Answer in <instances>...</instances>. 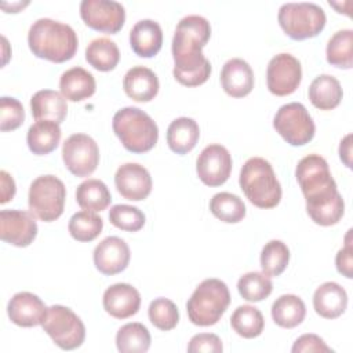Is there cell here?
Instances as JSON below:
<instances>
[{
  "label": "cell",
  "instance_id": "cell-1",
  "mask_svg": "<svg viewBox=\"0 0 353 353\" xmlns=\"http://www.w3.org/2000/svg\"><path fill=\"white\" fill-rule=\"evenodd\" d=\"M295 176L306 200V211L320 226H331L341 221L345 203L330 172L328 163L320 154H307L299 160Z\"/></svg>",
  "mask_w": 353,
  "mask_h": 353
},
{
  "label": "cell",
  "instance_id": "cell-2",
  "mask_svg": "<svg viewBox=\"0 0 353 353\" xmlns=\"http://www.w3.org/2000/svg\"><path fill=\"white\" fill-rule=\"evenodd\" d=\"M211 36L210 22L201 15L183 17L172 37L174 77L186 87L204 84L211 74V63L201 50Z\"/></svg>",
  "mask_w": 353,
  "mask_h": 353
},
{
  "label": "cell",
  "instance_id": "cell-3",
  "mask_svg": "<svg viewBox=\"0 0 353 353\" xmlns=\"http://www.w3.org/2000/svg\"><path fill=\"white\" fill-rule=\"evenodd\" d=\"M28 44L37 58L62 63L74 57L79 40L72 26L51 18H40L29 28Z\"/></svg>",
  "mask_w": 353,
  "mask_h": 353
},
{
  "label": "cell",
  "instance_id": "cell-4",
  "mask_svg": "<svg viewBox=\"0 0 353 353\" xmlns=\"http://www.w3.org/2000/svg\"><path fill=\"white\" fill-rule=\"evenodd\" d=\"M239 183L245 197L259 208H273L281 200L280 182L272 164L263 157H251L244 163Z\"/></svg>",
  "mask_w": 353,
  "mask_h": 353
},
{
  "label": "cell",
  "instance_id": "cell-5",
  "mask_svg": "<svg viewBox=\"0 0 353 353\" xmlns=\"http://www.w3.org/2000/svg\"><path fill=\"white\" fill-rule=\"evenodd\" d=\"M112 125L123 146L132 153L149 152L157 143V124L139 108L127 106L117 110Z\"/></svg>",
  "mask_w": 353,
  "mask_h": 353
},
{
  "label": "cell",
  "instance_id": "cell-6",
  "mask_svg": "<svg viewBox=\"0 0 353 353\" xmlns=\"http://www.w3.org/2000/svg\"><path fill=\"white\" fill-rule=\"evenodd\" d=\"M230 303L228 285L219 279L203 280L186 303L189 320L199 327L216 324Z\"/></svg>",
  "mask_w": 353,
  "mask_h": 353
},
{
  "label": "cell",
  "instance_id": "cell-7",
  "mask_svg": "<svg viewBox=\"0 0 353 353\" xmlns=\"http://www.w3.org/2000/svg\"><path fill=\"white\" fill-rule=\"evenodd\" d=\"M284 33L294 40H305L317 36L325 26V12L314 3H285L277 15Z\"/></svg>",
  "mask_w": 353,
  "mask_h": 353
},
{
  "label": "cell",
  "instance_id": "cell-8",
  "mask_svg": "<svg viewBox=\"0 0 353 353\" xmlns=\"http://www.w3.org/2000/svg\"><path fill=\"white\" fill-rule=\"evenodd\" d=\"M66 188L55 175L37 176L29 188L28 204L30 212L43 222L58 219L65 207Z\"/></svg>",
  "mask_w": 353,
  "mask_h": 353
},
{
  "label": "cell",
  "instance_id": "cell-9",
  "mask_svg": "<svg viewBox=\"0 0 353 353\" xmlns=\"http://www.w3.org/2000/svg\"><path fill=\"white\" fill-rule=\"evenodd\" d=\"M43 330L63 350H73L83 345L85 339V327L81 319L69 307L52 305L41 324Z\"/></svg>",
  "mask_w": 353,
  "mask_h": 353
},
{
  "label": "cell",
  "instance_id": "cell-10",
  "mask_svg": "<svg viewBox=\"0 0 353 353\" xmlns=\"http://www.w3.org/2000/svg\"><path fill=\"white\" fill-rule=\"evenodd\" d=\"M273 127L292 146L309 143L316 132L312 116L299 102H290L280 106L274 114Z\"/></svg>",
  "mask_w": 353,
  "mask_h": 353
},
{
  "label": "cell",
  "instance_id": "cell-11",
  "mask_svg": "<svg viewBox=\"0 0 353 353\" xmlns=\"http://www.w3.org/2000/svg\"><path fill=\"white\" fill-rule=\"evenodd\" d=\"M62 159L66 168L73 175L88 176L97 170L99 149L90 135L73 134L63 142Z\"/></svg>",
  "mask_w": 353,
  "mask_h": 353
},
{
  "label": "cell",
  "instance_id": "cell-12",
  "mask_svg": "<svg viewBox=\"0 0 353 353\" xmlns=\"http://www.w3.org/2000/svg\"><path fill=\"white\" fill-rule=\"evenodd\" d=\"M80 17L94 30L114 34L125 21L124 7L114 0H83Z\"/></svg>",
  "mask_w": 353,
  "mask_h": 353
},
{
  "label": "cell",
  "instance_id": "cell-13",
  "mask_svg": "<svg viewBox=\"0 0 353 353\" xmlns=\"http://www.w3.org/2000/svg\"><path fill=\"white\" fill-rule=\"evenodd\" d=\"M302 80L301 62L288 52L274 55L266 69V83L272 94L285 97L296 91Z\"/></svg>",
  "mask_w": 353,
  "mask_h": 353
},
{
  "label": "cell",
  "instance_id": "cell-14",
  "mask_svg": "<svg viewBox=\"0 0 353 353\" xmlns=\"http://www.w3.org/2000/svg\"><path fill=\"white\" fill-rule=\"evenodd\" d=\"M196 171L204 185L211 188L223 185L232 172V156L229 150L219 143L205 146L197 157Z\"/></svg>",
  "mask_w": 353,
  "mask_h": 353
},
{
  "label": "cell",
  "instance_id": "cell-15",
  "mask_svg": "<svg viewBox=\"0 0 353 353\" xmlns=\"http://www.w3.org/2000/svg\"><path fill=\"white\" fill-rule=\"evenodd\" d=\"M37 236L34 215L22 210L0 211V237L15 247H28Z\"/></svg>",
  "mask_w": 353,
  "mask_h": 353
},
{
  "label": "cell",
  "instance_id": "cell-16",
  "mask_svg": "<svg viewBox=\"0 0 353 353\" xmlns=\"http://www.w3.org/2000/svg\"><path fill=\"white\" fill-rule=\"evenodd\" d=\"M117 192L127 200L141 201L152 192V176L149 171L138 163H125L114 174Z\"/></svg>",
  "mask_w": 353,
  "mask_h": 353
},
{
  "label": "cell",
  "instance_id": "cell-17",
  "mask_svg": "<svg viewBox=\"0 0 353 353\" xmlns=\"http://www.w3.org/2000/svg\"><path fill=\"white\" fill-rule=\"evenodd\" d=\"M130 256L128 244L117 236H109L95 247L94 265L102 274L113 276L128 266Z\"/></svg>",
  "mask_w": 353,
  "mask_h": 353
},
{
  "label": "cell",
  "instance_id": "cell-18",
  "mask_svg": "<svg viewBox=\"0 0 353 353\" xmlns=\"http://www.w3.org/2000/svg\"><path fill=\"white\" fill-rule=\"evenodd\" d=\"M44 302L34 294L22 291L17 292L7 305V314L10 320L19 327H36L43 324L47 316Z\"/></svg>",
  "mask_w": 353,
  "mask_h": 353
},
{
  "label": "cell",
  "instance_id": "cell-19",
  "mask_svg": "<svg viewBox=\"0 0 353 353\" xmlns=\"http://www.w3.org/2000/svg\"><path fill=\"white\" fill-rule=\"evenodd\" d=\"M103 309L114 319H128L141 306V295L135 287L127 283H117L108 287L103 292Z\"/></svg>",
  "mask_w": 353,
  "mask_h": 353
},
{
  "label": "cell",
  "instance_id": "cell-20",
  "mask_svg": "<svg viewBox=\"0 0 353 353\" xmlns=\"http://www.w3.org/2000/svg\"><path fill=\"white\" fill-rule=\"evenodd\" d=\"M221 84L228 95L243 98L254 88V72L244 59L232 58L222 66Z\"/></svg>",
  "mask_w": 353,
  "mask_h": 353
},
{
  "label": "cell",
  "instance_id": "cell-21",
  "mask_svg": "<svg viewBox=\"0 0 353 353\" xmlns=\"http://www.w3.org/2000/svg\"><path fill=\"white\" fill-rule=\"evenodd\" d=\"M132 51L142 58L154 57L163 44V30L153 19H141L130 30Z\"/></svg>",
  "mask_w": 353,
  "mask_h": 353
},
{
  "label": "cell",
  "instance_id": "cell-22",
  "mask_svg": "<svg viewBox=\"0 0 353 353\" xmlns=\"http://www.w3.org/2000/svg\"><path fill=\"white\" fill-rule=\"evenodd\" d=\"M159 79L156 73L146 66L131 68L124 79L123 88L125 94L137 102H149L159 92Z\"/></svg>",
  "mask_w": 353,
  "mask_h": 353
},
{
  "label": "cell",
  "instance_id": "cell-23",
  "mask_svg": "<svg viewBox=\"0 0 353 353\" xmlns=\"http://www.w3.org/2000/svg\"><path fill=\"white\" fill-rule=\"evenodd\" d=\"M347 306V294L338 283L327 281L316 288L313 294V307L324 319L339 317Z\"/></svg>",
  "mask_w": 353,
  "mask_h": 353
},
{
  "label": "cell",
  "instance_id": "cell-24",
  "mask_svg": "<svg viewBox=\"0 0 353 353\" xmlns=\"http://www.w3.org/2000/svg\"><path fill=\"white\" fill-rule=\"evenodd\" d=\"M97 88L94 76L80 68L74 66L62 73L59 79V90L65 99L72 102H80L94 95Z\"/></svg>",
  "mask_w": 353,
  "mask_h": 353
},
{
  "label": "cell",
  "instance_id": "cell-25",
  "mask_svg": "<svg viewBox=\"0 0 353 353\" xmlns=\"http://www.w3.org/2000/svg\"><path fill=\"white\" fill-rule=\"evenodd\" d=\"M32 114L36 120H52L61 124L68 114L63 95L54 90H40L30 98Z\"/></svg>",
  "mask_w": 353,
  "mask_h": 353
},
{
  "label": "cell",
  "instance_id": "cell-26",
  "mask_svg": "<svg viewBox=\"0 0 353 353\" xmlns=\"http://www.w3.org/2000/svg\"><path fill=\"white\" fill-rule=\"evenodd\" d=\"M59 124L52 120H36L26 134V142L32 153L43 156L57 149L61 141Z\"/></svg>",
  "mask_w": 353,
  "mask_h": 353
},
{
  "label": "cell",
  "instance_id": "cell-27",
  "mask_svg": "<svg viewBox=\"0 0 353 353\" xmlns=\"http://www.w3.org/2000/svg\"><path fill=\"white\" fill-rule=\"evenodd\" d=\"M200 137L199 124L190 117H178L167 128V143L176 154L190 152Z\"/></svg>",
  "mask_w": 353,
  "mask_h": 353
},
{
  "label": "cell",
  "instance_id": "cell-28",
  "mask_svg": "<svg viewBox=\"0 0 353 353\" xmlns=\"http://www.w3.org/2000/svg\"><path fill=\"white\" fill-rule=\"evenodd\" d=\"M343 97L341 83L331 74L317 76L309 87V99L312 105L320 110H331L336 108Z\"/></svg>",
  "mask_w": 353,
  "mask_h": 353
},
{
  "label": "cell",
  "instance_id": "cell-29",
  "mask_svg": "<svg viewBox=\"0 0 353 353\" xmlns=\"http://www.w3.org/2000/svg\"><path fill=\"white\" fill-rule=\"evenodd\" d=\"M306 316L303 301L294 295L285 294L279 296L272 305V319L281 328H294L299 325Z\"/></svg>",
  "mask_w": 353,
  "mask_h": 353
},
{
  "label": "cell",
  "instance_id": "cell-30",
  "mask_svg": "<svg viewBox=\"0 0 353 353\" xmlns=\"http://www.w3.org/2000/svg\"><path fill=\"white\" fill-rule=\"evenodd\" d=\"M77 204L91 212L103 211L112 201L110 192L108 186L101 179H85L76 189Z\"/></svg>",
  "mask_w": 353,
  "mask_h": 353
},
{
  "label": "cell",
  "instance_id": "cell-31",
  "mask_svg": "<svg viewBox=\"0 0 353 353\" xmlns=\"http://www.w3.org/2000/svg\"><path fill=\"white\" fill-rule=\"evenodd\" d=\"M87 62L101 72L113 70L120 61L117 44L108 37L94 39L85 48Z\"/></svg>",
  "mask_w": 353,
  "mask_h": 353
},
{
  "label": "cell",
  "instance_id": "cell-32",
  "mask_svg": "<svg viewBox=\"0 0 353 353\" xmlns=\"http://www.w3.org/2000/svg\"><path fill=\"white\" fill-rule=\"evenodd\" d=\"M325 52L330 65L350 69L353 66V30L343 29L335 32L328 40Z\"/></svg>",
  "mask_w": 353,
  "mask_h": 353
},
{
  "label": "cell",
  "instance_id": "cell-33",
  "mask_svg": "<svg viewBox=\"0 0 353 353\" xmlns=\"http://www.w3.org/2000/svg\"><path fill=\"white\" fill-rule=\"evenodd\" d=\"M116 346L121 353H145L150 347V334L141 323H128L119 328Z\"/></svg>",
  "mask_w": 353,
  "mask_h": 353
},
{
  "label": "cell",
  "instance_id": "cell-34",
  "mask_svg": "<svg viewBox=\"0 0 353 353\" xmlns=\"http://www.w3.org/2000/svg\"><path fill=\"white\" fill-rule=\"evenodd\" d=\"M230 325L236 334H239L243 338L252 339L262 334L265 327V319L259 309L251 305H241L239 306L232 317H230Z\"/></svg>",
  "mask_w": 353,
  "mask_h": 353
},
{
  "label": "cell",
  "instance_id": "cell-35",
  "mask_svg": "<svg viewBox=\"0 0 353 353\" xmlns=\"http://www.w3.org/2000/svg\"><path fill=\"white\" fill-rule=\"evenodd\" d=\"M210 211L215 218L226 223H237L245 216V204L233 193L221 192L212 196Z\"/></svg>",
  "mask_w": 353,
  "mask_h": 353
},
{
  "label": "cell",
  "instance_id": "cell-36",
  "mask_svg": "<svg viewBox=\"0 0 353 353\" xmlns=\"http://www.w3.org/2000/svg\"><path fill=\"white\" fill-rule=\"evenodd\" d=\"M103 228V221L95 212L91 211H79L72 215L69 219V233L70 236L81 243L92 241L99 236Z\"/></svg>",
  "mask_w": 353,
  "mask_h": 353
},
{
  "label": "cell",
  "instance_id": "cell-37",
  "mask_svg": "<svg viewBox=\"0 0 353 353\" xmlns=\"http://www.w3.org/2000/svg\"><path fill=\"white\" fill-rule=\"evenodd\" d=\"M290 261V250L281 240L268 241L261 251V268L265 274L280 276Z\"/></svg>",
  "mask_w": 353,
  "mask_h": 353
},
{
  "label": "cell",
  "instance_id": "cell-38",
  "mask_svg": "<svg viewBox=\"0 0 353 353\" xmlns=\"http://www.w3.org/2000/svg\"><path fill=\"white\" fill-rule=\"evenodd\" d=\"M239 294L248 302H259L272 294L273 283L263 272H248L237 281Z\"/></svg>",
  "mask_w": 353,
  "mask_h": 353
},
{
  "label": "cell",
  "instance_id": "cell-39",
  "mask_svg": "<svg viewBox=\"0 0 353 353\" xmlns=\"http://www.w3.org/2000/svg\"><path fill=\"white\" fill-rule=\"evenodd\" d=\"M148 316L150 323L161 331H170L175 328L179 321V312L176 305L171 299L163 296L150 302Z\"/></svg>",
  "mask_w": 353,
  "mask_h": 353
},
{
  "label": "cell",
  "instance_id": "cell-40",
  "mask_svg": "<svg viewBox=\"0 0 353 353\" xmlns=\"http://www.w3.org/2000/svg\"><path fill=\"white\" fill-rule=\"evenodd\" d=\"M145 214L128 204H116L109 211V221L113 226L125 232H138L145 225Z\"/></svg>",
  "mask_w": 353,
  "mask_h": 353
},
{
  "label": "cell",
  "instance_id": "cell-41",
  "mask_svg": "<svg viewBox=\"0 0 353 353\" xmlns=\"http://www.w3.org/2000/svg\"><path fill=\"white\" fill-rule=\"evenodd\" d=\"M25 120V110L22 103L12 97L0 98V130L12 131L22 125Z\"/></svg>",
  "mask_w": 353,
  "mask_h": 353
},
{
  "label": "cell",
  "instance_id": "cell-42",
  "mask_svg": "<svg viewBox=\"0 0 353 353\" xmlns=\"http://www.w3.org/2000/svg\"><path fill=\"white\" fill-rule=\"evenodd\" d=\"M223 350L222 341L219 339L218 335L210 334V332H201L189 341L188 345V352L189 353H199V352H205V353H221Z\"/></svg>",
  "mask_w": 353,
  "mask_h": 353
},
{
  "label": "cell",
  "instance_id": "cell-43",
  "mask_svg": "<svg viewBox=\"0 0 353 353\" xmlns=\"http://www.w3.org/2000/svg\"><path fill=\"white\" fill-rule=\"evenodd\" d=\"M292 353H306V352H316V353H332L334 350L327 346V343L316 334H303L301 335L292 345Z\"/></svg>",
  "mask_w": 353,
  "mask_h": 353
},
{
  "label": "cell",
  "instance_id": "cell-44",
  "mask_svg": "<svg viewBox=\"0 0 353 353\" xmlns=\"http://www.w3.org/2000/svg\"><path fill=\"white\" fill-rule=\"evenodd\" d=\"M350 234H352V229L347 230V234L345 237V241H346L345 247L339 250L335 256V265L338 272L347 279L353 277V247L350 241Z\"/></svg>",
  "mask_w": 353,
  "mask_h": 353
},
{
  "label": "cell",
  "instance_id": "cell-45",
  "mask_svg": "<svg viewBox=\"0 0 353 353\" xmlns=\"http://www.w3.org/2000/svg\"><path fill=\"white\" fill-rule=\"evenodd\" d=\"M0 183H1V190H0L1 199H0V203L4 204L7 201L12 200V197L15 196V182H14L12 176L7 171L1 170L0 171Z\"/></svg>",
  "mask_w": 353,
  "mask_h": 353
},
{
  "label": "cell",
  "instance_id": "cell-46",
  "mask_svg": "<svg viewBox=\"0 0 353 353\" xmlns=\"http://www.w3.org/2000/svg\"><path fill=\"white\" fill-rule=\"evenodd\" d=\"M339 157L345 163L346 167H352V134H347L339 145Z\"/></svg>",
  "mask_w": 353,
  "mask_h": 353
}]
</instances>
